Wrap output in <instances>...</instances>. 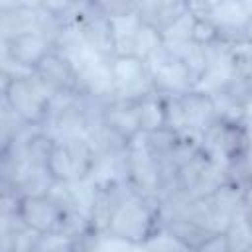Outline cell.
<instances>
[{
  "mask_svg": "<svg viewBox=\"0 0 252 252\" xmlns=\"http://www.w3.org/2000/svg\"><path fill=\"white\" fill-rule=\"evenodd\" d=\"M98 118L106 128H110L114 134H118L128 144L142 134L140 116H138V102L108 98L104 102Z\"/></svg>",
  "mask_w": 252,
  "mask_h": 252,
  "instance_id": "6",
  "label": "cell"
},
{
  "mask_svg": "<svg viewBox=\"0 0 252 252\" xmlns=\"http://www.w3.org/2000/svg\"><path fill=\"white\" fill-rule=\"evenodd\" d=\"M163 47V33L154 26L140 22L134 32V57L142 63H148Z\"/></svg>",
  "mask_w": 252,
  "mask_h": 252,
  "instance_id": "12",
  "label": "cell"
},
{
  "mask_svg": "<svg viewBox=\"0 0 252 252\" xmlns=\"http://www.w3.org/2000/svg\"><path fill=\"white\" fill-rule=\"evenodd\" d=\"M138 116H140L142 134H152V132L167 128L165 126V100H163V94L152 93V94L144 96L138 102Z\"/></svg>",
  "mask_w": 252,
  "mask_h": 252,
  "instance_id": "11",
  "label": "cell"
},
{
  "mask_svg": "<svg viewBox=\"0 0 252 252\" xmlns=\"http://www.w3.org/2000/svg\"><path fill=\"white\" fill-rule=\"evenodd\" d=\"M189 14V4L187 2H142L138 8V18L140 22H146L159 30L161 33L167 32L173 24H177L183 16Z\"/></svg>",
  "mask_w": 252,
  "mask_h": 252,
  "instance_id": "7",
  "label": "cell"
},
{
  "mask_svg": "<svg viewBox=\"0 0 252 252\" xmlns=\"http://www.w3.org/2000/svg\"><path fill=\"white\" fill-rule=\"evenodd\" d=\"M163 230H167V234L187 252L195 250L205 238L211 236L209 230H205L185 215H169L163 220Z\"/></svg>",
  "mask_w": 252,
  "mask_h": 252,
  "instance_id": "8",
  "label": "cell"
},
{
  "mask_svg": "<svg viewBox=\"0 0 252 252\" xmlns=\"http://www.w3.org/2000/svg\"><path fill=\"white\" fill-rule=\"evenodd\" d=\"M179 61L187 73L189 85L191 89H199L203 85V81L207 79L209 71H211V57H209V49L195 45V43H187L183 47V51L179 53Z\"/></svg>",
  "mask_w": 252,
  "mask_h": 252,
  "instance_id": "10",
  "label": "cell"
},
{
  "mask_svg": "<svg viewBox=\"0 0 252 252\" xmlns=\"http://www.w3.org/2000/svg\"><path fill=\"white\" fill-rule=\"evenodd\" d=\"M51 51H53V43L41 32H26L4 39L6 61L32 73Z\"/></svg>",
  "mask_w": 252,
  "mask_h": 252,
  "instance_id": "4",
  "label": "cell"
},
{
  "mask_svg": "<svg viewBox=\"0 0 252 252\" xmlns=\"http://www.w3.org/2000/svg\"><path fill=\"white\" fill-rule=\"evenodd\" d=\"M179 102L185 116V126H187L185 132H195L199 136H205L219 122L217 104L209 91L203 89L185 91L183 94H179Z\"/></svg>",
  "mask_w": 252,
  "mask_h": 252,
  "instance_id": "5",
  "label": "cell"
},
{
  "mask_svg": "<svg viewBox=\"0 0 252 252\" xmlns=\"http://www.w3.org/2000/svg\"><path fill=\"white\" fill-rule=\"evenodd\" d=\"M244 10H246V16L252 18V4H244Z\"/></svg>",
  "mask_w": 252,
  "mask_h": 252,
  "instance_id": "16",
  "label": "cell"
},
{
  "mask_svg": "<svg viewBox=\"0 0 252 252\" xmlns=\"http://www.w3.org/2000/svg\"><path fill=\"white\" fill-rule=\"evenodd\" d=\"M18 217L26 226L41 234H51V232H61L67 213L45 193V195L22 197L18 205Z\"/></svg>",
  "mask_w": 252,
  "mask_h": 252,
  "instance_id": "3",
  "label": "cell"
},
{
  "mask_svg": "<svg viewBox=\"0 0 252 252\" xmlns=\"http://www.w3.org/2000/svg\"><path fill=\"white\" fill-rule=\"evenodd\" d=\"M57 94L35 75L10 77L2 73V102L28 126L43 128L51 116Z\"/></svg>",
  "mask_w": 252,
  "mask_h": 252,
  "instance_id": "2",
  "label": "cell"
},
{
  "mask_svg": "<svg viewBox=\"0 0 252 252\" xmlns=\"http://www.w3.org/2000/svg\"><path fill=\"white\" fill-rule=\"evenodd\" d=\"M191 252H232V242L228 232H217L205 238L195 250Z\"/></svg>",
  "mask_w": 252,
  "mask_h": 252,
  "instance_id": "15",
  "label": "cell"
},
{
  "mask_svg": "<svg viewBox=\"0 0 252 252\" xmlns=\"http://www.w3.org/2000/svg\"><path fill=\"white\" fill-rule=\"evenodd\" d=\"M161 209L163 201L159 197L140 195L130 189L110 219L108 234L130 244H148L163 230Z\"/></svg>",
  "mask_w": 252,
  "mask_h": 252,
  "instance_id": "1",
  "label": "cell"
},
{
  "mask_svg": "<svg viewBox=\"0 0 252 252\" xmlns=\"http://www.w3.org/2000/svg\"><path fill=\"white\" fill-rule=\"evenodd\" d=\"M189 41L201 47H211L220 41V26L211 16H193Z\"/></svg>",
  "mask_w": 252,
  "mask_h": 252,
  "instance_id": "13",
  "label": "cell"
},
{
  "mask_svg": "<svg viewBox=\"0 0 252 252\" xmlns=\"http://www.w3.org/2000/svg\"><path fill=\"white\" fill-rule=\"evenodd\" d=\"M94 8L108 20H120L138 14L140 2H120V0H110V2H93Z\"/></svg>",
  "mask_w": 252,
  "mask_h": 252,
  "instance_id": "14",
  "label": "cell"
},
{
  "mask_svg": "<svg viewBox=\"0 0 252 252\" xmlns=\"http://www.w3.org/2000/svg\"><path fill=\"white\" fill-rule=\"evenodd\" d=\"M45 169L53 183H77L75 177V163L69 150V144L65 140H55L51 146V152L45 161Z\"/></svg>",
  "mask_w": 252,
  "mask_h": 252,
  "instance_id": "9",
  "label": "cell"
}]
</instances>
